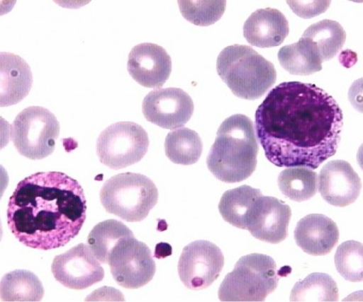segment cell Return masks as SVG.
Listing matches in <instances>:
<instances>
[{"mask_svg":"<svg viewBox=\"0 0 363 302\" xmlns=\"http://www.w3.org/2000/svg\"><path fill=\"white\" fill-rule=\"evenodd\" d=\"M105 210L127 222L136 223L149 216L159 200L155 184L143 174H117L105 182L101 190Z\"/></svg>","mask_w":363,"mask_h":302,"instance_id":"5","label":"cell"},{"mask_svg":"<svg viewBox=\"0 0 363 302\" xmlns=\"http://www.w3.org/2000/svg\"><path fill=\"white\" fill-rule=\"evenodd\" d=\"M260 190L242 185L226 191L219 203V211L227 223L247 230V214L255 201L261 197Z\"/></svg>","mask_w":363,"mask_h":302,"instance_id":"20","label":"cell"},{"mask_svg":"<svg viewBox=\"0 0 363 302\" xmlns=\"http://www.w3.org/2000/svg\"><path fill=\"white\" fill-rule=\"evenodd\" d=\"M0 61V105L10 107L20 103L29 94L33 82V74L28 63L18 55L3 52Z\"/></svg>","mask_w":363,"mask_h":302,"instance_id":"18","label":"cell"},{"mask_svg":"<svg viewBox=\"0 0 363 302\" xmlns=\"http://www.w3.org/2000/svg\"><path fill=\"white\" fill-rule=\"evenodd\" d=\"M149 146L147 132L142 126L133 122H118L101 132L96 151L102 164L121 170L142 161Z\"/></svg>","mask_w":363,"mask_h":302,"instance_id":"8","label":"cell"},{"mask_svg":"<svg viewBox=\"0 0 363 302\" xmlns=\"http://www.w3.org/2000/svg\"><path fill=\"white\" fill-rule=\"evenodd\" d=\"M362 245L359 242L347 241L338 247L335 257V266L345 280L362 281Z\"/></svg>","mask_w":363,"mask_h":302,"instance_id":"27","label":"cell"},{"mask_svg":"<svg viewBox=\"0 0 363 302\" xmlns=\"http://www.w3.org/2000/svg\"><path fill=\"white\" fill-rule=\"evenodd\" d=\"M165 152L173 163L194 165L203 152L202 139L198 133L186 127L169 132L165 141Z\"/></svg>","mask_w":363,"mask_h":302,"instance_id":"23","label":"cell"},{"mask_svg":"<svg viewBox=\"0 0 363 302\" xmlns=\"http://www.w3.org/2000/svg\"><path fill=\"white\" fill-rule=\"evenodd\" d=\"M128 71L140 86L159 88L166 83L172 74V58L162 46L140 44L128 54Z\"/></svg>","mask_w":363,"mask_h":302,"instance_id":"15","label":"cell"},{"mask_svg":"<svg viewBox=\"0 0 363 302\" xmlns=\"http://www.w3.org/2000/svg\"><path fill=\"white\" fill-rule=\"evenodd\" d=\"M182 15L197 26L215 24L224 15L226 1H179Z\"/></svg>","mask_w":363,"mask_h":302,"instance_id":"28","label":"cell"},{"mask_svg":"<svg viewBox=\"0 0 363 302\" xmlns=\"http://www.w3.org/2000/svg\"><path fill=\"white\" fill-rule=\"evenodd\" d=\"M244 37L259 48H272L283 44L289 34V24L280 11L273 8L255 11L245 21Z\"/></svg>","mask_w":363,"mask_h":302,"instance_id":"17","label":"cell"},{"mask_svg":"<svg viewBox=\"0 0 363 302\" xmlns=\"http://www.w3.org/2000/svg\"><path fill=\"white\" fill-rule=\"evenodd\" d=\"M294 13L303 19L325 13L330 8L331 1H288L286 2Z\"/></svg>","mask_w":363,"mask_h":302,"instance_id":"29","label":"cell"},{"mask_svg":"<svg viewBox=\"0 0 363 302\" xmlns=\"http://www.w3.org/2000/svg\"><path fill=\"white\" fill-rule=\"evenodd\" d=\"M108 264L116 282L125 289L146 286L156 272L150 249L134 236L125 237L117 243L110 253Z\"/></svg>","mask_w":363,"mask_h":302,"instance_id":"9","label":"cell"},{"mask_svg":"<svg viewBox=\"0 0 363 302\" xmlns=\"http://www.w3.org/2000/svg\"><path fill=\"white\" fill-rule=\"evenodd\" d=\"M291 210L274 197L263 196L252 206L247 218V230L256 239L277 245L289 236Z\"/></svg>","mask_w":363,"mask_h":302,"instance_id":"13","label":"cell"},{"mask_svg":"<svg viewBox=\"0 0 363 302\" xmlns=\"http://www.w3.org/2000/svg\"><path fill=\"white\" fill-rule=\"evenodd\" d=\"M224 265V255L220 248L209 241L198 240L184 248L178 272L187 289L202 290L219 277Z\"/></svg>","mask_w":363,"mask_h":302,"instance_id":"10","label":"cell"},{"mask_svg":"<svg viewBox=\"0 0 363 302\" xmlns=\"http://www.w3.org/2000/svg\"><path fill=\"white\" fill-rule=\"evenodd\" d=\"M277 265L262 254L245 255L220 284L221 301H263L277 289Z\"/></svg>","mask_w":363,"mask_h":302,"instance_id":"6","label":"cell"},{"mask_svg":"<svg viewBox=\"0 0 363 302\" xmlns=\"http://www.w3.org/2000/svg\"><path fill=\"white\" fill-rule=\"evenodd\" d=\"M216 71L234 95L256 100L277 82L273 64L247 45L228 46L220 52Z\"/></svg>","mask_w":363,"mask_h":302,"instance_id":"4","label":"cell"},{"mask_svg":"<svg viewBox=\"0 0 363 302\" xmlns=\"http://www.w3.org/2000/svg\"><path fill=\"white\" fill-rule=\"evenodd\" d=\"M318 190L329 204L345 207L352 204L360 195L362 182L349 162L331 161L321 168Z\"/></svg>","mask_w":363,"mask_h":302,"instance_id":"14","label":"cell"},{"mask_svg":"<svg viewBox=\"0 0 363 302\" xmlns=\"http://www.w3.org/2000/svg\"><path fill=\"white\" fill-rule=\"evenodd\" d=\"M302 37L313 44L324 62L333 59L342 50L347 33L338 22L324 20L308 27Z\"/></svg>","mask_w":363,"mask_h":302,"instance_id":"21","label":"cell"},{"mask_svg":"<svg viewBox=\"0 0 363 302\" xmlns=\"http://www.w3.org/2000/svg\"><path fill=\"white\" fill-rule=\"evenodd\" d=\"M278 58L285 71L298 76L320 71L323 63L313 44L304 37L295 44L284 46L279 50Z\"/></svg>","mask_w":363,"mask_h":302,"instance_id":"19","label":"cell"},{"mask_svg":"<svg viewBox=\"0 0 363 302\" xmlns=\"http://www.w3.org/2000/svg\"><path fill=\"white\" fill-rule=\"evenodd\" d=\"M60 124L55 115L43 107H29L16 116L10 137L18 153L30 160H43L55 150Z\"/></svg>","mask_w":363,"mask_h":302,"instance_id":"7","label":"cell"},{"mask_svg":"<svg viewBox=\"0 0 363 302\" xmlns=\"http://www.w3.org/2000/svg\"><path fill=\"white\" fill-rule=\"evenodd\" d=\"M342 127L337 101L311 83H280L255 114L256 134L266 158L281 168L315 170L336 154Z\"/></svg>","mask_w":363,"mask_h":302,"instance_id":"1","label":"cell"},{"mask_svg":"<svg viewBox=\"0 0 363 302\" xmlns=\"http://www.w3.org/2000/svg\"><path fill=\"white\" fill-rule=\"evenodd\" d=\"M84 243L57 255L52 264V274L56 280L70 289L83 290L103 281L104 270Z\"/></svg>","mask_w":363,"mask_h":302,"instance_id":"11","label":"cell"},{"mask_svg":"<svg viewBox=\"0 0 363 302\" xmlns=\"http://www.w3.org/2000/svg\"><path fill=\"white\" fill-rule=\"evenodd\" d=\"M296 245L307 254L320 257L332 252L339 240V230L324 214H312L297 223L294 231Z\"/></svg>","mask_w":363,"mask_h":302,"instance_id":"16","label":"cell"},{"mask_svg":"<svg viewBox=\"0 0 363 302\" xmlns=\"http://www.w3.org/2000/svg\"><path fill=\"white\" fill-rule=\"evenodd\" d=\"M259 149L253 122L247 115H233L216 133L207 158L208 170L221 182H243L256 170Z\"/></svg>","mask_w":363,"mask_h":302,"instance_id":"3","label":"cell"},{"mask_svg":"<svg viewBox=\"0 0 363 302\" xmlns=\"http://www.w3.org/2000/svg\"><path fill=\"white\" fill-rule=\"evenodd\" d=\"M194 112V103L187 93L179 88L157 89L144 98L143 112L150 123L174 130L184 126Z\"/></svg>","mask_w":363,"mask_h":302,"instance_id":"12","label":"cell"},{"mask_svg":"<svg viewBox=\"0 0 363 302\" xmlns=\"http://www.w3.org/2000/svg\"><path fill=\"white\" fill-rule=\"evenodd\" d=\"M86 200L79 182L60 172L33 174L17 185L7 211L9 228L27 247L56 249L79 234Z\"/></svg>","mask_w":363,"mask_h":302,"instance_id":"2","label":"cell"},{"mask_svg":"<svg viewBox=\"0 0 363 302\" xmlns=\"http://www.w3.org/2000/svg\"><path fill=\"white\" fill-rule=\"evenodd\" d=\"M318 175L306 167H291L280 173L278 178L281 192L298 202L311 199L318 191Z\"/></svg>","mask_w":363,"mask_h":302,"instance_id":"24","label":"cell"},{"mask_svg":"<svg viewBox=\"0 0 363 302\" xmlns=\"http://www.w3.org/2000/svg\"><path fill=\"white\" fill-rule=\"evenodd\" d=\"M338 288L333 279L325 274H313L297 282L292 289L291 301H337Z\"/></svg>","mask_w":363,"mask_h":302,"instance_id":"26","label":"cell"},{"mask_svg":"<svg viewBox=\"0 0 363 302\" xmlns=\"http://www.w3.org/2000/svg\"><path fill=\"white\" fill-rule=\"evenodd\" d=\"M134 236L120 221L109 219L97 224L90 232L87 243L91 252L101 264H108L111 252L122 239Z\"/></svg>","mask_w":363,"mask_h":302,"instance_id":"25","label":"cell"},{"mask_svg":"<svg viewBox=\"0 0 363 302\" xmlns=\"http://www.w3.org/2000/svg\"><path fill=\"white\" fill-rule=\"evenodd\" d=\"M0 292L3 301H40L45 290L33 272L16 270L4 276Z\"/></svg>","mask_w":363,"mask_h":302,"instance_id":"22","label":"cell"}]
</instances>
